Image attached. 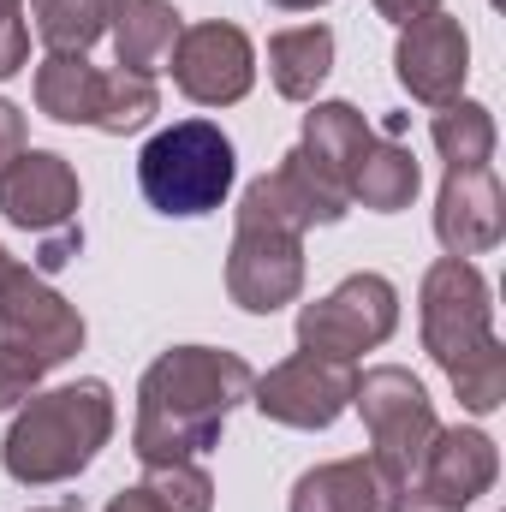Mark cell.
<instances>
[{
	"instance_id": "obj_1",
	"label": "cell",
	"mask_w": 506,
	"mask_h": 512,
	"mask_svg": "<svg viewBox=\"0 0 506 512\" xmlns=\"http://www.w3.org/2000/svg\"><path fill=\"white\" fill-rule=\"evenodd\" d=\"M251 382L256 376L239 352H215V346L161 352L137 382L131 453L143 459V471L209 453L221 441V423L233 417V405L251 399Z\"/></svg>"
},
{
	"instance_id": "obj_2",
	"label": "cell",
	"mask_w": 506,
	"mask_h": 512,
	"mask_svg": "<svg viewBox=\"0 0 506 512\" xmlns=\"http://www.w3.org/2000/svg\"><path fill=\"white\" fill-rule=\"evenodd\" d=\"M423 346L453 382L459 405L489 417L506 405V346L495 340L489 280L465 256H441L423 274Z\"/></svg>"
},
{
	"instance_id": "obj_3",
	"label": "cell",
	"mask_w": 506,
	"mask_h": 512,
	"mask_svg": "<svg viewBox=\"0 0 506 512\" xmlns=\"http://www.w3.org/2000/svg\"><path fill=\"white\" fill-rule=\"evenodd\" d=\"M114 435V393L108 382H72L54 393H30L6 429V477L42 489L78 477Z\"/></svg>"
},
{
	"instance_id": "obj_4",
	"label": "cell",
	"mask_w": 506,
	"mask_h": 512,
	"mask_svg": "<svg viewBox=\"0 0 506 512\" xmlns=\"http://www.w3.org/2000/svg\"><path fill=\"white\" fill-rule=\"evenodd\" d=\"M233 137L209 120H179V126L155 131L137 155V185L149 197V209L161 215H209L227 203L233 191Z\"/></svg>"
},
{
	"instance_id": "obj_5",
	"label": "cell",
	"mask_w": 506,
	"mask_h": 512,
	"mask_svg": "<svg viewBox=\"0 0 506 512\" xmlns=\"http://www.w3.org/2000/svg\"><path fill=\"white\" fill-rule=\"evenodd\" d=\"M36 108L60 126H96L108 137H126L161 114V90L155 78H137L120 66L102 72L84 54H48L36 66Z\"/></svg>"
},
{
	"instance_id": "obj_6",
	"label": "cell",
	"mask_w": 506,
	"mask_h": 512,
	"mask_svg": "<svg viewBox=\"0 0 506 512\" xmlns=\"http://www.w3.org/2000/svg\"><path fill=\"white\" fill-rule=\"evenodd\" d=\"M393 328H399V292L387 274H352L328 298L298 310V346L340 364H352L358 352H376L381 340H393Z\"/></svg>"
},
{
	"instance_id": "obj_7",
	"label": "cell",
	"mask_w": 506,
	"mask_h": 512,
	"mask_svg": "<svg viewBox=\"0 0 506 512\" xmlns=\"http://www.w3.org/2000/svg\"><path fill=\"white\" fill-rule=\"evenodd\" d=\"M352 405L364 411V429H370L376 459L399 477V483H411V471L423 465V453H429V441H435V429H441L423 382H417L411 370H399V364H381L370 376H358Z\"/></svg>"
},
{
	"instance_id": "obj_8",
	"label": "cell",
	"mask_w": 506,
	"mask_h": 512,
	"mask_svg": "<svg viewBox=\"0 0 506 512\" xmlns=\"http://www.w3.org/2000/svg\"><path fill=\"white\" fill-rule=\"evenodd\" d=\"M501 477V453L483 429H435L423 465L411 471L399 512H465Z\"/></svg>"
},
{
	"instance_id": "obj_9",
	"label": "cell",
	"mask_w": 506,
	"mask_h": 512,
	"mask_svg": "<svg viewBox=\"0 0 506 512\" xmlns=\"http://www.w3.org/2000/svg\"><path fill=\"white\" fill-rule=\"evenodd\" d=\"M346 191H334L304 149H286L274 173H262L239 197V227H274V233H310V227H334L346 215Z\"/></svg>"
},
{
	"instance_id": "obj_10",
	"label": "cell",
	"mask_w": 506,
	"mask_h": 512,
	"mask_svg": "<svg viewBox=\"0 0 506 512\" xmlns=\"http://www.w3.org/2000/svg\"><path fill=\"white\" fill-rule=\"evenodd\" d=\"M0 340L30 352L42 370H54L84 352V316L36 268H12L0 280Z\"/></svg>"
},
{
	"instance_id": "obj_11",
	"label": "cell",
	"mask_w": 506,
	"mask_h": 512,
	"mask_svg": "<svg viewBox=\"0 0 506 512\" xmlns=\"http://www.w3.org/2000/svg\"><path fill=\"white\" fill-rule=\"evenodd\" d=\"M352 387H358V370H352V364L298 352V358H286L280 370H268L262 382H251V399L268 423H286V429H328V423L352 405Z\"/></svg>"
},
{
	"instance_id": "obj_12",
	"label": "cell",
	"mask_w": 506,
	"mask_h": 512,
	"mask_svg": "<svg viewBox=\"0 0 506 512\" xmlns=\"http://www.w3.org/2000/svg\"><path fill=\"white\" fill-rule=\"evenodd\" d=\"M167 60H173V84L203 108L245 102L256 84V48L239 24H191L179 30Z\"/></svg>"
},
{
	"instance_id": "obj_13",
	"label": "cell",
	"mask_w": 506,
	"mask_h": 512,
	"mask_svg": "<svg viewBox=\"0 0 506 512\" xmlns=\"http://www.w3.org/2000/svg\"><path fill=\"white\" fill-rule=\"evenodd\" d=\"M393 72H399V84H405L417 102H429V108L459 102L465 72H471V36H465V24L447 18V12H429V18L399 24Z\"/></svg>"
},
{
	"instance_id": "obj_14",
	"label": "cell",
	"mask_w": 506,
	"mask_h": 512,
	"mask_svg": "<svg viewBox=\"0 0 506 512\" xmlns=\"http://www.w3.org/2000/svg\"><path fill=\"white\" fill-rule=\"evenodd\" d=\"M227 292L251 316H274L280 304H292L304 292V245H298V233L239 227L233 251H227Z\"/></svg>"
},
{
	"instance_id": "obj_15",
	"label": "cell",
	"mask_w": 506,
	"mask_h": 512,
	"mask_svg": "<svg viewBox=\"0 0 506 512\" xmlns=\"http://www.w3.org/2000/svg\"><path fill=\"white\" fill-rule=\"evenodd\" d=\"M78 173L54 149H24L0 173V215L24 233H60L78 221Z\"/></svg>"
},
{
	"instance_id": "obj_16",
	"label": "cell",
	"mask_w": 506,
	"mask_h": 512,
	"mask_svg": "<svg viewBox=\"0 0 506 512\" xmlns=\"http://www.w3.org/2000/svg\"><path fill=\"white\" fill-rule=\"evenodd\" d=\"M506 233V191L489 167H447L441 197H435V239L447 256L495 251Z\"/></svg>"
},
{
	"instance_id": "obj_17",
	"label": "cell",
	"mask_w": 506,
	"mask_h": 512,
	"mask_svg": "<svg viewBox=\"0 0 506 512\" xmlns=\"http://www.w3.org/2000/svg\"><path fill=\"white\" fill-rule=\"evenodd\" d=\"M399 495L405 483L376 453H364V459H334L304 471L292 483V512H399Z\"/></svg>"
},
{
	"instance_id": "obj_18",
	"label": "cell",
	"mask_w": 506,
	"mask_h": 512,
	"mask_svg": "<svg viewBox=\"0 0 506 512\" xmlns=\"http://www.w3.org/2000/svg\"><path fill=\"white\" fill-rule=\"evenodd\" d=\"M370 120L352 108V102H316L310 114H304V155H310V167L334 185V191H346L352 197V173H358V161H364V149H370Z\"/></svg>"
},
{
	"instance_id": "obj_19",
	"label": "cell",
	"mask_w": 506,
	"mask_h": 512,
	"mask_svg": "<svg viewBox=\"0 0 506 512\" xmlns=\"http://www.w3.org/2000/svg\"><path fill=\"white\" fill-rule=\"evenodd\" d=\"M179 12L167 0H126L120 18H114V54H120V72H137V78H155L161 60L173 54L179 42Z\"/></svg>"
},
{
	"instance_id": "obj_20",
	"label": "cell",
	"mask_w": 506,
	"mask_h": 512,
	"mask_svg": "<svg viewBox=\"0 0 506 512\" xmlns=\"http://www.w3.org/2000/svg\"><path fill=\"white\" fill-rule=\"evenodd\" d=\"M334 72V36L322 24H304V30H280L268 42V78L286 102H310L322 90V78Z\"/></svg>"
},
{
	"instance_id": "obj_21",
	"label": "cell",
	"mask_w": 506,
	"mask_h": 512,
	"mask_svg": "<svg viewBox=\"0 0 506 512\" xmlns=\"http://www.w3.org/2000/svg\"><path fill=\"white\" fill-rule=\"evenodd\" d=\"M417 185H423L417 155L405 143H393V137H370V149H364V161L352 173V197L364 209H376V215H393V209H405L417 197Z\"/></svg>"
},
{
	"instance_id": "obj_22",
	"label": "cell",
	"mask_w": 506,
	"mask_h": 512,
	"mask_svg": "<svg viewBox=\"0 0 506 512\" xmlns=\"http://www.w3.org/2000/svg\"><path fill=\"white\" fill-rule=\"evenodd\" d=\"M126 0H36V36L48 42V54H84L90 42H102L114 30Z\"/></svg>"
},
{
	"instance_id": "obj_23",
	"label": "cell",
	"mask_w": 506,
	"mask_h": 512,
	"mask_svg": "<svg viewBox=\"0 0 506 512\" xmlns=\"http://www.w3.org/2000/svg\"><path fill=\"white\" fill-rule=\"evenodd\" d=\"M429 137H435L447 167H489V155H495V114L483 102H447L435 114Z\"/></svg>"
},
{
	"instance_id": "obj_24",
	"label": "cell",
	"mask_w": 506,
	"mask_h": 512,
	"mask_svg": "<svg viewBox=\"0 0 506 512\" xmlns=\"http://www.w3.org/2000/svg\"><path fill=\"white\" fill-rule=\"evenodd\" d=\"M143 489L155 495L161 512H209L215 507V483L197 459H179V465H149Z\"/></svg>"
},
{
	"instance_id": "obj_25",
	"label": "cell",
	"mask_w": 506,
	"mask_h": 512,
	"mask_svg": "<svg viewBox=\"0 0 506 512\" xmlns=\"http://www.w3.org/2000/svg\"><path fill=\"white\" fill-rule=\"evenodd\" d=\"M48 370L30 358V352H18V346H6L0 340V411H12V405H24L30 393H36V382H42Z\"/></svg>"
},
{
	"instance_id": "obj_26",
	"label": "cell",
	"mask_w": 506,
	"mask_h": 512,
	"mask_svg": "<svg viewBox=\"0 0 506 512\" xmlns=\"http://www.w3.org/2000/svg\"><path fill=\"white\" fill-rule=\"evenodd\" d=\"M24 54H30V30H24V18L12 6V12H0V78H12L24 66Z\"/></svg>"
},
{
	"instance_id": "obj_27",
	"label": "cell",
	"mask_w": 506,
	"mask_h": 512,
	"mask_svg": "<svg viewBox=\"0 0 506 512\" xmlns=\"http://www.w3.org/2000/svg\"><path fill=\"white\" fill-rule=\"evenodd\" d=\"M84 245V233H78V221L72 227H60V233H42V251H36V274H60L72 256Z\"/></svg>"
},
{
	"instance_id": "obj_28",
	"label": "cell",
	"mask_w": 506,
	"mask_h": 512,
	"mask_svg": "<svg viewBox=\"0 0 506 512\" xmlns=\"http://www.w3.org/2000/svg\"><path fill=\"white\" fill-rule=\"evenodd\" d=\"M24 155V114L12 102H0V173Z\"/></svg>"
},
{
	"instance_id": "obj_29",
	"label": "cell",
	"mask_w": 506,
	"mask_h": 512,
	"mask_svg": "<svg viewBox=\"0 0 506 512\" xmlns=\"http://www.w3.org/2000/svg\"><path fill=\"white\" fill-rule=\"evenodd\" d=\"M381 18H393V24H411V18H429V12H441V0H376Z\"/></svg>"
},
{
	"instance_id": "obj_30",
	"label": "cell",
	"mask_w": 506,
	"mask_h": 512,
	"mask_svg": "<svg viewBox=\"0 0 506 512\" xmlns=\"http://www.w3.org/2000/svg\"><path fill=\"white\" fill-rule=\"evenodd\" d=\"M108 512H161V507H155V495L137 483V489H126V495H114V501H108Z\"/></svg>"
},
{
	"instance_id": "obj_31",
	"label": "cell",
	"mask_w": 506,
	"mask_h": 512,
	"mask_svg": "<svg viewBox=\"0 0 506 512\" xmlns=\"http://www.w3.org/2000/svg\"><path fill=\"white\" fill-rule=\"evenodd\" d=\"M268 6H286V12H310V6H328V0H268Z\"/></svg>"
},
{
	"instance_id": "obj_32",
	"label": "cell",
	"mask_w": 506,
	"mask_h": 512,
	"mask_svg": "<svg viewBox=\"0 0 506 512\" xmlns=\"http://www.w3.org/2000/svg\"><path fill=\"white\" fill-rule=\"evenodd\" d=\"M12 268H18V262H12V256L0 251V280H6V274H12Z\"/></svg>"
},
{
	"instance_id": "obj_33",
	"label": "cell",
	"mask_w": 506,
	"mask_h": 512,
	"mask_svg": "<svg viewBox=\"0 0 506 512\" xmlns=\"http://www.w3.org/2000/svg\"><path fill=\"white\" fill-rule=\"evenodd\" d=\"M12 6H18V0H0V12H12Z\"/></svg>"
},
{
	"instance_id": "obj_34",
	"label": "cell",
	"mask_w": 506,
	"mask_h": 512,
	"mask_svg": "<svg viewBox=\"0 0 506 512\" xmlns=\"http://www.w3.org/2000/svg\"><path fill=\"white\" fill-rule=\"evenodd\" d=\"M42 512H72V507H42Z\"/></svg>"
}]
</instances>
